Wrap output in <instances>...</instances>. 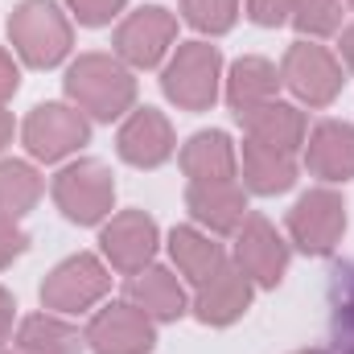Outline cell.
Segmentation results:
<instances>
[{
	"label": "cell",
	"instance_id": "ffe728a7",
	"mask_svg": "<svg viewBox=\"0 0 354 354\" xmlns=\"http://www.w3.org/2000/svg\"><path fill=\"white\" fill-rule=\"evenodd\" d=\"M128 292H132V305H136V309H145V313H149V317H157V322H174L177 313L185 309L181 284H177V276H169L165 268L140 272V276L128 284Z\"/></svg>",
	"mask_w": 354,
	"mask_h": 354
},
{
	"label": "cell",
	"instance_id": "30bf717a",
	"mask_svg": "<svg viewBox=\"0 0 354 354\" xmlns=\"http://www.w3.org/2000/svg\"><path fill=\"white\" fill-rule=\"evenodd\" d=\"M174 33H177V25L165 8H140V12H132V17L120 25L115 50H120L132 66H157L161 54L169 50Z\"/></svg>",
	"mask_w": 354,
	"mask_h": 354
},
{
	"label": "cell",
	"instance_id": "8fae6325",
	"mask_svg": "<svg viewBox=\"0 0 354 354\" xmlns=\"http://www.w3.org/2000/svg\"><path fill=\"white\" fill-rule=\"evenodd\" d=\"M235 256H239L243 276H256L264 288L280 284V276H284V268H288V248L276 239V231L268 227V218H260V214L243 223Z\"/></svg>",
	"mask_w": 354,
	"mask_h": 354
},
{
	"label": "cell",
	"instance_id": "f546056e",
	"mask_svg": "<svg viewBox=\"0 0 354 354\" xmlns=\"http://www.w3.org/2000/svg\"><path fill=\"white\" fill-rule=\"evenodd\" d=\"M21 252H25V235L12 231V223H0V268L8 264L12 256H21Z\"/></svg>",
	"mask_w": 354,
	"mask_h": 354
},
{
	"label": "cell",
	"instance_id": "1f68e13d",
	"mask_svg": "<svg viewBox=\"0 0 354 354\" xmlns=\"http://www.w3.org/2000/svg\"><path fill=\"white\" fill-rule=\"evenodd\" d=\"M8 330H12V297L0 288V346L8 342Z\"/></svg>",
	"mask_w": 354,
	"mask_h": 354
},
{
	"label": "cell",
	"instance_id": "603a6c76",
	"mask_svg": "<svg viewBox=\"0 0 354 354\" xmlns=\"http://www.w3.org/2000/svg\"><path fill=\"white\" fill-rule=\"evenodd\" d=\"M17 342H21V354H83V338L58 317H29Z\"/></svg>",
	"mask_w": 354,
	"mask_h": 354
},
{
	"label": "cell",
	"instance_id": "83f0119b",
	"mask_svg": "<svg viewBox=\"0 0 354 354\" xmlns=\"http://www.w3.org/2000/svg\"><path fill=\"white\" fill-rule=\"evenodd\" d=\"M301 4H305V0H252L248 12H252L256 25H284L288 17L301 12Z\"/></svg>",
	"mask_w": 354,
	"mask_h": 354
},
{
	"label": "cell",
	"instance_id": "2e32d148",
	"mask_svg": "<svg viewBox=\"0 0 354 354\" xmlns=\"http://www.w3.org/2000/svg\"><path fill=\"white\" fill-rule=\"evenodd\" d=\"M309 169L326 181H346L354 177V128L351 124H317L309 140Z\"/></svg>",
	"mask_w": 354,
	"mask_h": 354
},
{
	"label": "cell",
	"instance_id": "484cf974",
	"mask_svg": "<svg viewBox=\"0 0 354 354\" xmlns=\"http://www.w3.org/2000/svg\"><path fill=\"white\" fill-rule=\"evenodd\" d=\"M235 8H239V0H185L189 25H198L206 33H227L235 25Z\"/></svg>",
	"mask_w": 354,
	"mask_h": 354
},
{
	"label": "cell",
	"instance_id": "277c9868",
	"mask_svg": "<svg viewBox=\"0 0 354 354\" xmlns=\"http://www.w3.org/2000/svg\"><path fill=\"white\" fill-rule=\"evenodd\" d=\"M214 79H218V50L202 46V41H189V46L177 50V58L165 71V95L177 107L206 111L214 103Z\"/></svg>",
	"mask_w": 354,
	"mask_h": 354
},
{
	"label": "cell",
	"instance_id": "3957f363",
	"mask_svg": "<svg viewBox=\"0 0 354 354\" xmlns=\"http://www.w3.org/2000/svg\"><path fill=\"white\" fill-rule=\"evenodd\" d=\"M288 231H292V239H297L301 252H309V256H330L334 243H338L342 231H346V206H342V198L330 194V189L305 194V198L292 206V214H288Z\"/></svg>",
	"mask_w": 354,
	"mask_h": 354
},
{
	"label": "cell",
	"instance_id": "4fadbf2b",
	"mask_svg": "<svg viewBox=\"0 0 354 354\" xmlns=\"http://www.w3.org/2000/svg\"><path fill=\"white\" fill-rule=\"evenodd\" d=\"M169 153H174V136H169L165 115L153 111V107H140V111L124 124V132H120V157H124L128 165L153 169V165L169 161Z\"/></svg>",
	"mask_w": 354,
	"mask_h": 354
},
{
	"label": "cell",
	"instance_id": "4316f807",
	"mask_svg": "<svg viewBox=\"0 0 354 354\" xmlns=\"http://www.w3.org/2000/svg\"><path fill=\"white\" fill-rule=\"evenodd\" d=\"M292 21H297L301 33H317V37L322 33H334L338 21H342V0H305Z\"/></svg>",
	"mask_w": 354,
	"mask_h": 354
},
{
	"label": "cell",
	"instance_id": "7a4b0ae2",
	"mask_svg": "<svg viewBox=\"0 0 354 354\" xmlns=\"http://www.w3.org/2000/svg\"><path fill=\"white\" fill-rule=\"evenodd\" d=\"M12 46L29 66H54L71 50V25L50 0H25L8 21Z\"/></svg>",
	"mask_w": 354,
	"mask_h": 354
},
{
	"label": "cell",
	"instance_id": "9c48e42d",
	"mask_svg": "<svg viewBox=\"0 0 354 354\" xmlns=\"http://www.w3.org/2000/svg\"><path fill=\"white\" fill-rule=\"evenodd\" d=\"M95 354H140L153 346V322L136 305H107L87 330Z\"/></svg>",
	"mask_w": 354,
	"mask_h": 354
},
{
	"label": "cell",
	"instance_id": "7c38bea8",
	"mask_svg": "<svg viewBox=\"0 0 354 354\" xmlns=\"http://www.w3.org/2000/svg\"><path fill=\"white\" fill-rule=\"evenodd\" d=\"M153 248H157V223L140 210L111 218V227L103 231V252L111 256V264L120 272H140L149 264Z\"/></svg>",
	"mask_w": 354,
	"mask_h": 354
},
{
	"label": "cell",
	"instance_id": "d6986e66",
	"mask_svg": "<svg viewBox=\"0 0 354 354\" xmlns=\"http://www.w3.org/2000/svg\"><path fill=\"white\" fill-rule=\"evenodd\" d=\"M276 87H280L276 66H268L264 58H243V62H235V71H231V91H227V99H231L235 115H248V111L272 103Z\"/></svg>",
	"mask_w": 354,
	"mask_h": 354
},
{
	"label": "cell",
	"instance_id": "7402d4cb",
	"mask_svg": "<svg viewBox=\"0 0 354 354\" xmlns=\"http://www.w3.org/2000/svg\"><path fill=\"white\" fill-rule=\"evenodd\" d=\"M169 252H174L177 268H181L194 284H202V280H210L218 268H227L223 248H218V243H210L206 235H198L194 227H177L174 239H169Z\"/></svg>",
	"mask_w": 354,
	"mask_h": 354
},
{
	"label": "cell",
	"instance_id": "d4e9b609",
	"mask_svg": "<svg viewBox=\"0 0 354 354\" xmlns=\"http://www.w3.org/2000/svg\"><path fill=\"white\" fill-rule=\"evenodd\" d=\"M330 330L334 346L354 354V264H338L330 280Z\"/></svg>",
	"mask_w": 354,
	"mask_h": 354
},
{
	"label": "cell",
	"instance_id": "6da1fadb",
	"mask_svg": "<svg viewBox=\"0 0 354 354\" xmlns=\"http://www.w3.org/2000/svg\"><path fill=\"white\" fill-rule=\"evenodd\" d=\"M66 91H71V99H75L79 107H87L95 120H115V115L132 103L136 83H132V75H128L120 62H111V58H103V54H87V58H79V62L71 66Z\"/></svg>",
	"mask_w": 354,
	"mask_h": 354
},
{
	"label": "cell",
	"instance_id": "5b68a950",
	"mask_svg": "<svg viewBox=\"0 0 354 354\" xmlns=\"http://www.w3.org/2000/svg\"><path fill=\"white\" fill-rule=\"evenodd\" d=\"M111 194H115L111 174L99 161H79V165L62 169L54 181V198L66 210V218H75V223H99L111 206Z\"/></svg>",
	"mask_w": 354,
	"mask_h": 354
},
{
	"label": "cell",
	"instance_id": "e0dca14e",
	"mask_svg": "<svg viewBox=\"0 0 354 354\" xmlns=\"http://www.w3.org/2000/svg\"><path fill=\"white\" fill-rule=\"evenodd\" d=\"M252 132L256 145H268V149H280V153H297L301 136H305V120L297 107H284V103H264L248 115H239Z\"/></svg>",
	"mask_w": 354,
	"mask_h": 354
},
{
	"label": "cell",
	"instance_id": "f1b7e54d",
	"mask_svg": "<svg viewBox=\"0 0 354 354\" xmlns=\"http://www.w3.org/2000/svg\"><path fill=\"white\" fill-rule=\"evenodd\" d=\"M71 8H75V17L83 21V25H107L120 8H124V0H66Z\"/></svg>",
	"mask_w": 354,
	"mask_h": 354
},
{
	"label": "cell",
	"instance_id": "5bb4252c",
	"mask_svg": "<svg viewBox=\"0 0 354 354\" xmlns=\"http://www.w3.org/2000/svg\"><path fill=\"white\" fill-rule=\"evenodd\" d=\"M248 301H252V284H248V276L235 272V268H218L210 280L198 284V301H194V309H198L202 322H210V326H227V322H235V317L248 309Z\"/></svg>",
	"mask_w": 354,
	"mask_h": 354
},
{
	"label": "cell",
	"instance_id": "cb8c5ba5",
	"mask_svg": "<svg viewBox=\"0 0 354 354\" xmlns=\"http://www.w3.org/2000/svg\"><path fill=\"white\" fill-rule=\"evenodd\" d=\"M41 194V181L29 165L4 161L0 165V223H17Z\"/></svg>",
	"mask_w": 354,
	"mask_h": 354
},
{
	"label": "cell",
	"instance_id": "52a82bcc",
	"mask_svg": "<svg viewBox=\"0 0 354 354\" xmlns=\"http://www.w3.org/2000/svg\"><path fill=\"white\" fill-rule=\"evenodd\" d=\"M83 140H87V120L79 111L62 107V103L33 107V115L25 120V145L41 161H58L71 149H79Z\"/></svg>",
	"mask_w": 354,
	"mask_h": 354
},
{
	"label": "cell",
	"instance_id": "d6a6232c",
	"mask_svg": "<svg viewBox=\"0 0 354 354\" xmlns=\"http://www.w3.org/2000/svg\"><path fill=\"white\" fill-rule=\"evenodd\" d=\"M8 136H12V120H8V111L0 107V149L8 145Z\"/></svg>",
	"mask_w": 354,
	"mask_h": 354
},
{
	"label": "cell",
	"instance_id": "4dcf8cb0",
	"mask_svg": "<svg viewBox=\"0 0 354 354\" xmlns=\"http://www.w3.org/2000/svg\"><path fill=\"white\" fill-rule=\"evenodd\" d=\"M12 91H17V66H12V62H8V54L0 50V103H4Z\"/></svg>",
	"mask_w": 354,
	"mask_h": 354
},
{
	"label": "cell",
	"instance_id": "9a60e30c",
	"mask_svg": "<svg viewBox=\"0 0 354 354\" xmlns=\"http://www.w3.org/2000/svg\"><path fill=\"white\" fill-rule=\"evenodd\" d=\"M185 202H189L194 218L214 227V231H235L243 223V210H248L243 189L235 181H194Z\"/></svg>",
	"mask_w": 354,
	"mask_h": 354
},
{
	"label": "cell",
	"instance_id": "8992f818",
	"mask_svg": "<svg viewBox=\"0 0 354 354\" xmlns=\"http://www.w3.org/2000/svg\"><path fill=\"white\" fill-rule=\"evenodd\" d=\"M103 292H107V272L91 256H75V260L58 264L50 272V280L41 284V301L58 313H79V309L95 305Z\"/></svg>",
	"mask_w": 354,
	"mask_h": 354
},
{
	"label": "cell",
	"instance_id": "ac0fdd59",
	"mask_svg": "<svg viewBox=\"0 0 354 354\" xmlns=\"http://www.w3.org/2000/svg\"><path fill=\"white\" fill-rule=\"evenodd\" d=\"M181 169L194 181H231L235 177V149L223 132H198L181 153Z\"/></svg>",
	"mask_w": 354,
	"mask_h": 354
},
{
	"label": "cell",
	"instance_id": "836d02e7",
	"mask_svg": "<svg viewBox=\"0 0 354 354\" xmlns=\"http://www.w3.org/2000/svg\"><path fill=\"white\" fill-rule=\"evenodd\" d=\"M342 54H346V62L354 66V29H346V37H342Z\"/></svg>",
	"mask_w": 354,
	"mask_h": 354
},
{
	"label": "cell",
	"instance_id": "44dd1931",
	"mask_svg": "<svg viewBox=\"0 0 354 354\" xmlns=\"http://www.w3.org/2000/svg\"><path fill=\"white\" fill-rule=\"evenodd\" d=\"M243 177H248V185L256 194H280L297 177L292 153H280V149H268V145L248 140L243 145Z\"/></svg>",
	"mask_w": 354,
	"mask_h": 354
},
{
	"label": "cell",
	"instance_id": "e575fe53",
	"mask_svg": "<svg viewBox=\"0 0 354 354\" xmlns=\"http://www.w3.org/2000/svg\"><path fill=\"white\" fill-rule=\"evenodd\" d=\"M309 354H317V351H309Z\"/></svg>",
	"mask_w": 354,
	"mask_h": 354
},
{
	"label": "cell",
	"instance_id": "ba28073f",
	"mask_svg": "<svg viewBox=\"0 0 354 354\" xmlns=\"http://www.w3.org/2000/svg\"><path fill=\"white\" fill-rule=\"evenodd\" d=\"M284 83L297 91L305 103L322 107V103H330V99L338 95L342 71H338V62H334V54H330L326 46L301 41V46H292L288 58H284Z\"/></svg>",
	"mask_w": 354,
	"mask_h": 354
}]
</instances>
